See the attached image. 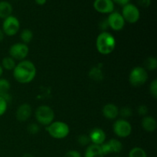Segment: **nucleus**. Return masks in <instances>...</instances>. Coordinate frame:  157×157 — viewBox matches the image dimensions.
<instances>
[{"instance_id": "f257e3e1", "label": "nucleus", "mask_w": 157, "mask_h": 157, "mask_svg": "<svg viewBox=\"0 0 157 157\" xmlns=\"http://www.w3.org/2000/svg\"><path fill=\"white\" fill-rule=\"evenodd\" d=\"M37 69L35 64L29 60H23L16 64L13 70L14 79L20 84H29L35 79Z\"/></svg>"}, {"instance_id": "f03ea898", "label": "nucleus", "mask_w": 157, "mask_h": 157, "mask_svg": "<svg viewBox=\"0 0 157 157\" xmlns=\"http://www.w3.org/2000/svg\"><path fill=\"white\" fill-rule=\"evenodd\" d=\"M116 48V39L110 32L104 31L97 37L96 48L100 54L107 55L111 54Z\"/></svg>"}, {"instance_id": "7ed1b4c3", "label": "nucleus", "mask_w": 157, "mask_h": 157, "mask_svg": "<svg viewBox=\"0 0 157 157\" xmlns=\"http://www.w3.org/2000/svg\"><path fill=\"white\" fill-rule=\"evenodd\" d=\"M46 131L54 139L61 140L68 136L70 127L63 121H53L46 127Z\"/></svg>"}, {"instance_id": "20e7f679", "label": "nucleus", "mask_w": 157, "mask_h": 157, "mask_svg": "<svg viewBox=\"0 0 157 157\" xmlns=\"http://www.w3.org/2000/svg\"><path fill=\"white\" fill-rule=\"evenodd\" d=\"M36 121L43 126H48L55 120V112L53 109L47 105L39 106L35 113Z\"/></svg>"}, {"instance_id": "39448f33", "label": "nucleus", "mask_w": 157, "mask_h": 157, "mask_svg": "<svg viewBox=\"0 0 157 157\" xmlns=\"http://www.w3.org/2000/svg\"><path fill=\"white\" fill-rule=\"evenodd\" d=\"M148 80V73L144 67H135L130 71L129 81L133 87H141Z\"/></svg>"}, {"instance_id": "423d86ee", "label": "nucleus", "mask_w": 157, "mask_h": 157, "mask_svg": "<svg viewBox=\"0 0 157 157\" xmlns=\"http://www.w3.org/2000/svg\"><path fill=\"white\" fill-rule=\"evenodd\" d=\"M121 15L126 22L134 24L140 18V11L136 5L129 2L123 6Z\"/></svg>"}, {"instance_id": "0eeeda50", "label": "nucleus", "mask_w": 157, "mask_h": 157, "mask_svg": "<svg viewBox=\"0 0 157 157\" xmlns=\"http://www.w3.org/2000/svg\"><path fill=\"white\" fill-rule=\"evenodd\" d=\"M20 29V22L18 18L11 15L9 17L3 19L2 30L4 32L5 35L7 36H14L18 33Z\"/></svg>"}, {"instance_id": "6e6552de", "label": "nucleus", "mask_w": 157, "mask_h": 157, "mask_svg": "<svg viewBox=\"0 0 157 157\" xmlns=\"http://www.w3.org/2000/svg\"><path fill=\"white\" fill-rule=\"evenodd\" d=\"M113 131L118 137H128L132 133V126L127 120L121 118L113 124Z\"/></svg>"}, {"instance_id": "1a4fd4ad", "label": "nucleus", "mask_w": 157, "mask_h": 157, "mask_svg": "<svg viewBox=\"0 0 157 157\" xmlns=\"http://www.w3.org/2000/svg\"><path fill=\"white\" fill-rule=\"evenodd\" d=\"M9 56L13 59L23 61L29 53V46L22 42L15 43L9 48Z\"/></svg>"}, {"instance_id": "9d476101", "label": "nucleus", "mask_w": 157, "mask_h": 157, "mask_svg": "<svg viewBox=\"0 0 157 157\" xmlns=\"http://www.w3.org/2000/svg\"><path fill=\"white\" fill-rule=\"evenodd\" d=\"M107 21L108 27L115 32H119L122 30L125 26L126 23L121 12H115V11L109 14L108 17L107 18Z\"/></svg>"}, {"instance_id": "9b49d317", "label": "nucleus", "mask_w": 157, "mask_h": 157, "mask_svg": "<svg viewBox=\"0 0 157 157\" xmlns=\"http://www.w3.org/2000/svg\"><path fill=\"white\" fill-rule=\"evenodd\" d=\"M101 149L104 156L111 153H120L123 150V144L119 140L110 139L101 145Z\"/></svg>"}, {"instance_id": "f8f14e48", "label": "nucleus", "mask_w": 157, "mask_h": 157, "mask_svg": "<svg viewBox=\"0 0 157 157\" xmlns=\"http://www.w3.org/2000/svg\"><path fill=\"white\" fill-rule=\"evenodd\" d=\"M93 7L101 14H110L114 11L115 4L112 0H94Z\"/></svg>"}, {"instance_id": "ddd939ff", "label": "nucleus", "mask_w": 157, "mask_h": 157, "mask_svg": "<svg viewBox=\"0 0 157 157\" xmlns=\"http://www.w3.org/2000/svg\"><path fill=\"white\" fill-rule=\"evenodd\" d=\"M32 108L30 104L25 103L21 104L15 112V117L19 122H25L31 117Z\"/></svg>"}, {"instance_id": "4468645a", "label": "nucleus", "mask_w": 157, "mask_h": 157, "mask_svg": "<svg viewBox=\"0 0 157 157\" xmlns=\"http://www.w3.org/2000/svg\"><path fill=\"white\" fill-rule=\"evenodd\" d=\"M88 136L91 144L99 146L105 142L106 137H107L105 132L100 127H95L92 129L90 131Z\"/></svg>"}, {"instance_id": "2eb2a0df", "label": "nucleus", "mask_w": 157, "mask_h": 157, "mask_svg": "<svg viewBox=\"0 0 157 157\" xmlns=\"http://www.w3.org/2000/svg\"><path fill=\"white\" fill-rule=\"evenodd\" d=\"M119 110L117 106L113 104H107L102 109V113L106 119L114 120L119 115Z\"/></svg>"}, {"instance_id": "dca6fc26", "label": "nucleus", "mask_w": 157, "mask_h": 157, "mask_svg": "<svg viewBox=\"0 0 157 157\" xmlns=\"http://www.w3.org/2000/svg\"><path fill=\"white\" fill-rule=\"evenodd\" d=\"M143 129L147 132H153L156 130L157 122L154 117L151 116L144 117L141 123Z\"/></svg>"}, {"instance_id": "f3484780", "label": "nucleus", "mask_w": 157, "mask_h": 157, "mask_svg": "<svg viewBox=\"0 0 157 157\" xmlns=\"http://www.w3.org/2000/svg\"><path fill=\"white\" fill-rule=\"evenodd\" d=\"M84 157H104V155L103 154L101 146L91 144L87 146Z\"/></svg>"}, {"instance_id": "a211bd4d", "label": "nucleus", "mask_w": 157, "mask_h": 157, "mask_svg": "<svg viewBox=\"0 0 157 157\" xmlns=\"http://www.w3.org/2000/svg\"><path fill=\"white\" fill-rule=\"evenodd\" d=\"M11 89V84L7 79L0 78V96L4 98L9 102L10 100L9 90Z\"/></svg>"}, {"instance_id": "6ab92c4d", "label": "nucleus", "mask_w": 157, "mask_h": 157, "mask_svg": "<svg viewBox=\"0 0 157 157\" xmlns=\"http://www.w3.org/2000/svg\"><path fill=\"white\" fill-rule=\"evenodd\" d=\"M13 7L8 1H0V18L5 19L12 15Z\"/></svg>"}, {"instance_id": "aec40b11", "label": "nucleus", "mask_w": 157, "mask_h": 157, "mask_svg": "<svg viewBox=\"0 0 157 157\" xmlns=\"http://www.w3.org/2000/svg\"><path fill=\"white\" fill-rule=\"evenodd\" d=\"M34 37V34L31 29H25L21 31V34H20V38H21V41L24 44H28L32 41Z\"/></svg>"}, {"instance_id": "412c9836", "label": "nucleus", "mask_w": 157, "mask_h": 157, "mask_svg": "<svg viewBox=\"0 0 157 157\" xmlns=\"http://www.w3.org/2000/svg\"><path fill=\"white\" fill-rule=\"evenodd\" d=\"M1 65L3 69H6V70L8 71H13L15 67L16 66V62H15V59L9 56L3 58L2 61Z\"/></svg>"}, {"instance_id": "4be33fe9", "label": "nucleus", "mask_w": 157, "mask_h": 157, "mask_svg": "<svg viewBox=\"0 0 157 157\" xmlns=\"http://www.w3.org/2000/svg\"><path fill=\"white\" fill-rule=\"evenodd\" d=\"M89 76L94 81H101L104 78L102 71L98 67H94L91 68V70L89 72Z\"/></svg>"}, {"instance_id": "5701e85b", "label": "nucleus", "mask_w": 157, "mask_h": 157, "mask_svg": "<svg viewBox=\"0 0 157 157\" xmlns=\"http://www.w3.org/2000/svg\"><path fill=\"white\" fill-rule=\"evenodd\" d=\"M129 157H147L145 150L141 147H133L129 152Z\"/></svg>"}, {"instance_id": "b1692460", "label": "nucleus", "mask_w": 157, "mask_h": 157, "mask_svg": "<svg viewBox=\"0 0 157 157\" xmlns=\"http://www.w3.org/2000/svg\"><path fill=\"white\" fill-rule=\"evenodd\" d=\"M144 66H145L144 68H145L146 70H147V69H148V70L150 71L156 70L157 68L156 58H154V57H149V58H147V59L145 60V61H144Z\"/></svg>"}, {"instance_id": "393cba45", "label": "nucleus", "mask_w": 157, "mask_h": 157, "mask_svg": "<svg viewBox=\"0 0 157 157\" xmlns=\"http://www.w3.org/2000/svg\"><path fill=\"white\" fill-rule=\"evenodd\" d=\"M133 114V110L130 107H124L119 110V115L122 117L123 119L129 118Z\"/></svg>"}, {"instance_id": "a878e982", "label": "nucleus", "mask_w": 157, "mask_h": 157, "mask_svg": "<svg viewBox=\"0 0 157 157\" xmlns=\"http://www.w3.org/2000/svg\"><path fill=\"white\" fill-rule=\"evenodd\" d=\"M78 143L79 144V145L82 146V147L88 146L90 144V138H89V136L87 135H80L78 137Z\"/></svg>"}, {"instance_id": "bb28decb", "label": "nucleus", "mask_w": 157, "mask_h": 157, "mask_svg": "<svg viewBox=\"0 0 157 157\" xmlns=\"http://www.w3.org/2000/svg\"><path fill=\"white\" fill-rule=\"evenodd\" d=\"M27 130H28V132L30 133V134L35 135V134H37V133H38V132L40 131V127L37 124L32 123V124H30L28 125Z\"/></svg>"}, {"instance_id": "cd10ccee", "label": "nucleus", "mask_w": 157, "mask_h": 157, "mask_svg": "<svg viewBox=\"0 0 157 157\" xmlns=\"http://www.w3.org/2000/svg\"><path fill=\"white\" fill-rule=\"evenodd\" d=\"M150 93L153 98L156 99L157 98V80L154 79L151 83H150Z\"/></svg>"}, {"instance_id": "c85d7f7f", "label": "nucleus", "mask_w": 157, "mask_h": 157, "mask_svg": "<svg viewBox=\"0 0 157 157\" xmlns=\"http://www.w3.org/2000/svg\"><path fill=\"white\" fill-rule=\"evenodd\" d=\"M8 108V101L4 98L0 96V117L5 114Z\"/></svg>"}, {"instance_id": "c756f323", "label": "nucleus", "mask_w": 157, "mask_h": 157, "mask_svg": "<svg viewBox=\"0 0 157 157\" xmlns=\"http://www.w3.org/2000/svg\"><path fill=\"white\" fill-rule=\"evenodd\" d=\"M137 113H139L140 116H147V113H148V107L146 105L139 106V107L137 108Z\"/></svg>"}, {"instance_id": "7c9ffc66", "label": "nucleus", "mask_w": 157, "mask_h": 157, "mask_svg": "<svg viewBox=\"0 0 157 157\" xmlns=\"http://www.w3.org/2000/svg\"><path fill=\"white\" fill-rule=\"evenodd\" d=\"M64 157H82L81 156V154L78 151L75 150H69L67 153H65Z\"/></svg>"}, {"instance_id": "2f4dec72", "label": "nucleus", "mask_w": 157, "mask_h": 157, "mask_svg": "<svg viewBox=\"0 0 157 157\" xmlns=\"http://www.w3.org/2000/svg\"><path fill=\"white\" fill-rule=\"evenodd\" d=\"M152 0H137V3L139 6L143 8H148L151 5Z\"/></svg>"}, {"instance_id": "473e14b6", "label": "nucleus", "mask_w": 157, "mask_h": 157, "mask_svg": "<svg viewBox=\"0 0 157 157\" xmlns=\"http://www.w3.org/2000/svg\"><path fill=\"white\" fill-rule=\"evenodd\" d=\"M112 1L114 2V4H117L119 6H124L125 5H127V3L130 2V0H112Z\"/></svg>"}, {"instance_id": "72a5a7b5", "label": "nucleus", "mask_w": 157, "mask_h": 157, "mask_svg": "<svg viewBox=\"0 0 157 157\" xmlns=\"http://www.w3.org/2000/svg\"><path fill=\"white\" fill-rule=\"evenodd\" d=\"M100 28L103 30V32L106 30L108 27V24H107V18L104 20H103L101 23H100Z\"/></svg>"}, {"instance_id": "f704fd0d", "label": "nucleus", "mask_w": 157, "mask_h": 157, "mask_svg": "<svg viewBox=\"0 0 157 157\" xmlns=\"http://www.w3.org/2000/svg\"><path fill=\"white\" fill-rule=\"evenodd\" d=\"M48 0H35V2L38 6H44L46 4Z\"/></svg>"}, {"instance_id": "c9c22d12", "label": "nucleus", "mask_w": 157, "mask_h": 157, "mask_svg": "<svg viewBox=\"0 0 157 157\" xmlns=\"http://www.w3.org/2000/svg\"><path fill=\"white\" fill-rule=\"evenodd\" d=\"M5 38V34L4 32H2V29H0V42H2V41H3V39H4Z\"/></svg>"}, {"instance_id": "e433bc0d", "label": "nucleus", "mask_w": 157, "mask_h": 157, "mask_svg": "<svg viewBox=\"0 0 157 157\" xmlns=\"http://www.w3.org/2000/svg\"><path fill=\"white\" fill-rule=\"evenodd\" d=\"M22 157H34L33 155L30 154V153H25L24 155H23Z\"/></svg>"}, {"instance_id": "4c0bfd02", "label": "nucleus", "mask_w": 157, "mask_h": 157, "mask_svg": "<svg viewBox=\"0 0 157 157\" xmlns=\"http://www.w3.org/2000/svg\"><path fill=\"white\" fill-rule=\"evenodd\" d=\"M3 70H4V69L2 68V65H1V64H0V78H1L2 75V74H3Z\"/></svg>"}, {"instance_id": "58836bf2", "label": "nucleus", "mask_w": 157, "mask_h": 157, "mask_svg": "<svg viewBox=\"0 0 157 157\" xmlns=\"http://www.w3.org/2000/svg\"><path fill=\"white\" fill-rule=\"evenodd\" d=\"M13 1H17V0H13Z\"/></svg>"}, {"instance_id": "ea45409f", "label": "nucleus", "mask_w": 157, "mask_h": 157, "mask_svg": "<svg viewBox=\"0 0 157 157\" xmlns=\"http://www.w3.org/2000/svg\"><path fill=\"white\" fill-rule=\"evenodd\" d=\"M115 157H121V156H115Z\"/></svg>"}]
</instances>
